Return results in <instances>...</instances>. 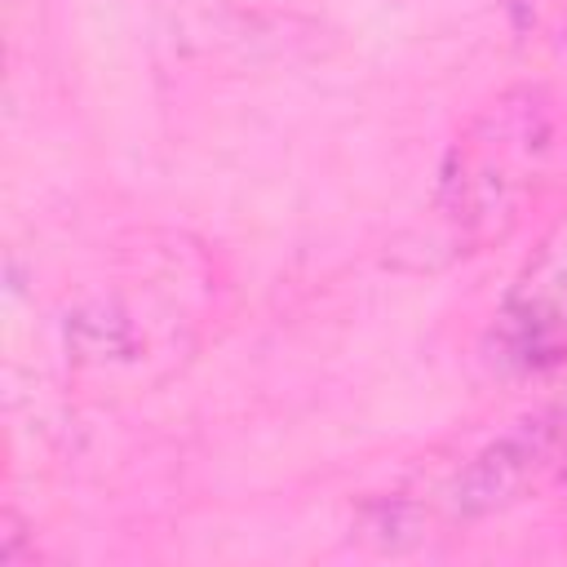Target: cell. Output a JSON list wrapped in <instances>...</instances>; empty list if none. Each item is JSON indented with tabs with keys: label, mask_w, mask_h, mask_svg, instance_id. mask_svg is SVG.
<instances>
[{
	"label": "cell",
	"mask_w": 567,
	"mask_h": 567,
	"mask_svg": "<svg viewBox=\"0 0 567 567\" xmlns=\"http://www.w3.org/2000/svg\"><path fill=\"white\" fill-rule=\"evenodd\" d=\"M549 111L532 89L501 93L456 137L443 168V221L461 244L501 239L532 199L549 159Z\"/></svg>",
	"instance_id": "6da1fadb"
},
{
	"label": "cell",
	"mask_w": 567,
	"mask_h": 567,
	"mask_svg": "<svg viewBox=\"0 0 567 567\" xmlns=\"http://www.w3.org/2000/svg\"><path fill=\"white\" fill-rule=\"evenodd\" d=\"M563 456H567V412L527 416L456 470L443 496V514L478 518V514L505 509L523 501L532 487H540L563 465Z\"/></svg>",
	"instance_id": "7a4b0ae2"
},
{
	"label": "cell",
	"mask_w": 567,
	"mask_h": 567,
	"mask_svg": "<svg viewBox=\"0 0 567 567\" xmlns=\"http://www.w3.org/2000/svg\"><path fill=\"white\" fill-rule=\"evenodd\" d=\"M496 332L523 368H554L567 359V217L523 261Z\"/></svg>",
	"instance_id": "3957f363"
}]
</instances>
